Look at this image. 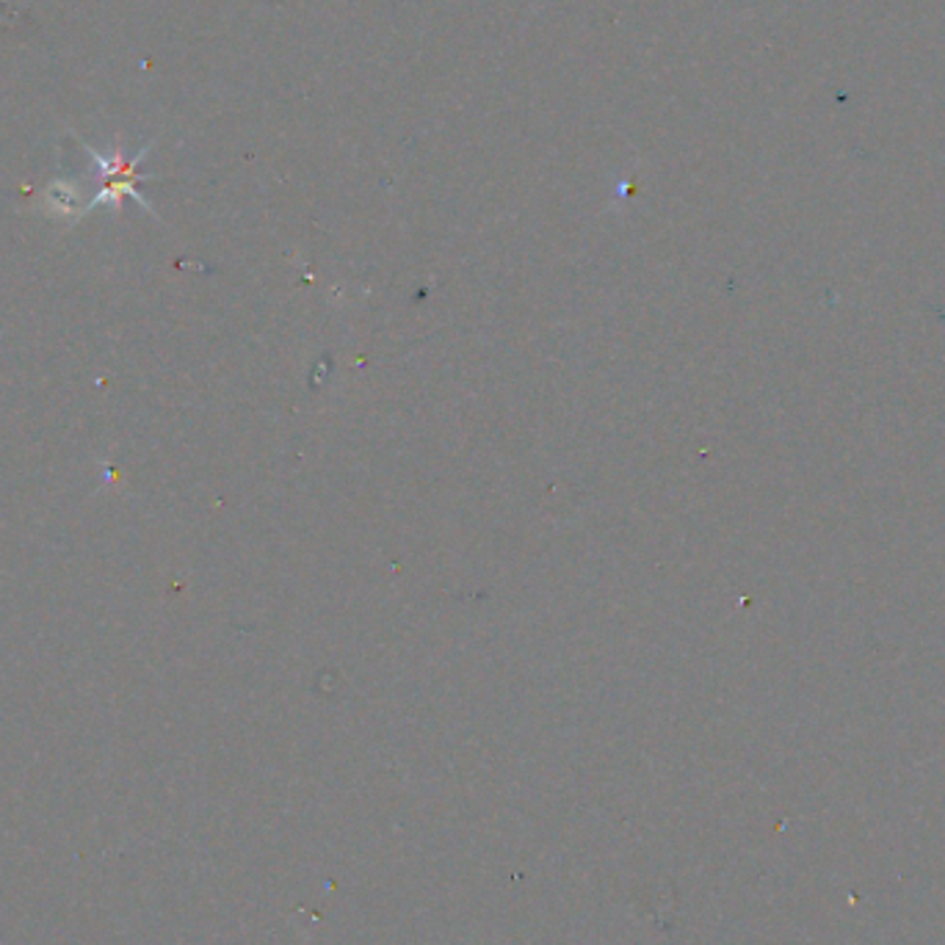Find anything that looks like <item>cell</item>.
Here are the masks:
<instances>
[{"label": "cell", "mask_w": 945, "mask_h": 945, "mask_svg": "<svg viewBox=\"0 0 945 945\" xmlns=\"http://www.w3.org/2000/svg\"><path fill=\"white\" fill-rule=\"evenodd\" d=\"M81 145H83V150H87V155L94 161V166H97V177H100V192H97V197L89 199V210L108 205V208L114 210L116 216H119V210H123V199L130 197V199H136V203H139L141 208L147 210V214L155 216L152 205L147 203V199L141 197L139 188H136V183L145 181V174H139V163L145 161L147 152L152 150V145H155V141H147V145L141 147V150L136 152L134 158L125 155V150H123V145H119V141H116V147L111 152L94 150V147H89L87 141H81Z\"/></svg>", "instance_id": "6da1fadb"}, {"label": "cell", "mask_w": 945, "mask_h": 945, "mask_svg": "<svg viewBox=\"0 0 945 945\" xmlns=\"http://www.w3.org/2000/svg\"><path fill=\"white\" fill-rule=\"evenodd\" d=\"M39 210L45 216H50L58 224H78L83 216L89 214V203L83 197V186L70 177H58L45 186L39 197Z\"/></svg>", "instance_id": "7a4b0ae2"}]
</instances>
